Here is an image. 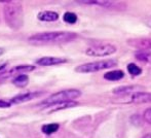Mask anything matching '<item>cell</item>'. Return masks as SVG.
Listing matches in <instances>:
<instances>
[{
  "label": "cell",
  "instance_id": "ba28073f",
  "mask_svg": "<svg viewBox=\"0 0 151 138\" xmlns=\"http://www.w3.org/2000/svg\"><path fill=\"white\" fill-rule=\"evenodd\" d=\"M145 90L143 86L140 85H131V86H121L118 88H115L113 90V93L116 95H120V96H124V95H129L136 92H142Z\"/></svg>",
  "mask_w": 151,
  "mask_h": 138
},
{
  "label": "cell",
  "instance_id": "52a82bcc",
  "mask_svg": "<svg viewBox=\"0 0 151 138\" xmlns=\"http://www.w3.org/2000/svg\"><path fill=\"white\" fill-rule=\"evenodd\" d=\"M127 43L132 48L140 50V52H150L151 51V38H134V39H129Z\"/></svg>",
  "mask_w": 151,
  "mask_h": 138
},
{
  "label": "cell",
  "instance_id": "5b68a950",
  "mask_svg": "<svg viewBox=\"0 0 151 138\" xmlns=\"http://www.w3.org/2000/svg\"><path fill=\"white\" fill-rule=\"evenodd\" d=\"M117 48L113 44L104 43V44H96L86 48V54L91 57H106L113 55L116 53Z\"/></svg>",
  "mask_w": 151,
  "mask_h": 138
},
{
  "label": "cell",
  "instance_id": "5bb4252c",
  "mask_svg": "<svg viewBox=\"0 0 151 138\" xmlns=\"http://www.w3.org/2000/svg\"><path fill=\"white\" fill-rule=\"evenodd\" d=\"M124 76V72L122 70H112L107 73L104 74V78L110 82H114V80H120Z\"/></svg>",
  "mask_w": 151,
  "mask_h": 138
},
{
  "label": "cell",
  "instance_id": "7c38bea8",
  "mask_svg": "<svg viewBox=\"0 0 151 138\" xmlns=\"http://www.w3.org/2000/svg\"><path fill=\"white\" fill-rule=\"evenodd\" d=\"M38 20L43 21V22H55L59 19V14L52 10H44L38 14Z\"/></svg>",
  "mask_w": 151,
  "mask_h": 138
},
{
  "label": "cell",
  "instance_id": "6da1fadb",
  "mask_svg": "<svg viewBox=\"0 0 151 138\" xmlns=\"http://www.w3.org/2000/svg\"><path fill=\"white\" fill-rule=\"evenodd\" d=\"M77 37L73 32H66V31H54V32H43L37 33L29 37V41L32 43L48 44V43H65L72 41Z\"/></svg>",
  "mask_w": 151,
  "mask_h": 138
},
{
  "label": "cell",
  "instance_id": "9c48e42d",
  "mask_svg": "<svg viewBox=\"0 0 151 138\" xmlns=\"http://www.w3.org/2000/svg\"><path fill=\"white\" fill-rule=\"evenodd\" d=\"M67 62V59L62 57H42L36 61V64L40 66H54Z\"/></svg>",
  "mask_w": 151,
  "mask_h": 138
},
{
  "label": "cell",
  "instance_id": "ffe728a7",
  "mask_svg": "<svg viewBox=\"0 0 151 138\" xmlns=\"http://www.w3.org/2000/svg\"><path fill=\"white\" fill-rule=\"evenodd\" d=\"M63 19L68 24H75V23L77 22V16H76V14L71 12H65L63 16Z\"/></svg>",
  "mask_w": 151,
  "mask_h": 138
},
{
  "label": "cell",
  "instance_id": "7402d4cb",
  "mask_svg": "<svg viewBox=\"0 0 151 138\" xmlns=\"http://www.w3.org/2000/svg\"><path fill=\"white\" fill-rule=\"evenodd\" d=\"M12 106V103L9 101L6 100H1L0 99V108H9Z\"/></svg>",
  "mask_w": 151,
  "mask_h": 138
},
{
  "label": "cell",
  "instance_id": "4fadbf2b",
  "mask_svg": "<svg viewBox=\"0 0 151 138\" xmlns=\"http://www.w3.org/2000/svg\"><path fill=\"white\" fill-rule=\"evenodd\" d=\"M35 69L34 65H18V66L14 67L9 70V71L5 72L6 76H10L12 74H17V73H27V72L33 71Z\"/></svg>",
  "mask_w": 151,
  "mask_h": 138
},
{
  "label": "cell",
  "instance_id": "8fae6325",
  "mask_svg": "<svg viewBox=\"0 0 151 138\" xmlns=\"http://www.w3.org/2000/svg\"><path fill=\"white\" fill-rule=\"evenodd\" d=\"M96 4L97 5H101L102 7L105 8H109V9H117V10H121L124 9L127 7L124 2L122 1H96Z\"/></svg>",
  "mask_w": 151,
  "mask_h": 138
},
{
  "label": "cell",
  "instance_id": "d6986e66",
  "mask_svg": "<svg viewBox=\"0 0 151 138\" xmlns=\"http://www.w3.org/2000/svg\"><path fill=\"white\" fill-rule=\"evenodd\" d=\"M135 57L142 62L150 63L151 64V52H138L135 54Z\"/></svg>",
  "mask_w": 151,
  "mask_h": 138
},
{
  "label": "cell",
  "instance_id": "ac0fdd59",
  "mask_svg": "<svg viewBox=\"0 0 151 138\" xmlns=\"http://www.w3.org/2000/svg\"><path fill=\"white\" fill-rule=\"evenodd\" d=\"M127 69L132 76H138L142 73V68L138 66L137 64H135V63H129V64L127 65Z\"/></svg>",
  "mask_w": 151,
  "mask_h": 138
},
{
  "label": "cell",
  "instance_id": "277c9868",
  "mask_svg": "<svg viewBox=\"0 0 151 138\" xmlns=\"http://www.w3.org/2000/svg\"><path fill=\"white\" fill-rule=\"evenodd\" d=\"M117 65V61L114 59H106V60L95 61V62L86 63L81 64L75 68L76 72L79 73H93V72H98L101 70L109 69Z\"/></svg>",
  "mask_w": 151,
  "mask_h": 138
},
{
  "label": "cell",
  "instance_id": "e0dca14e",
  "mask_svg": "<svg viewBox=\"0 0 151 138\" xmlns=\"http://www.w3.org/2000/svg\"><path fill=\"white\" fill-rule=\"evenodd\" d=\"M59 128H60L59 124H57V123H52V124H46V125H44V126H42L41 130L44 134L50 135V134H54L55 132H57V131L59 130Z\"/></svg>",
  "mask_w": 151,
  "mask_h": 138
},
{
  "label": "cell",
  "instance_id": "3957f363",
  "mask_svg": "<svg viewBox=\"0 0 151 138\" xmlns=\"http://www.w3.org/2000/svg\"><path fill=\"white\" fill-rule=\"evenodd\" d=\"M80 96H81V92L79 90H77V89H68V90H63L50 95L48 98H46L45 100H43L38 105L48 107V106L55 105V104L73 101L75 99L79 98Z\"/></svg>",
  "mask_w": 151,
  "mask_h": 138
},
{
  "label": "cell",
  "instance_id": "44dd1931",
  "mask_svg": "<svg viewBox=\"0 0 151 138\" xmlns=\"http://www.w3.org/2000/svg\"><path fill=\"white\" fill-rule=\"evenodd\" d=\"M144 120L151 125V107L147 108V109L144 111Z\"/></svg>",
  "mask_w": 151,
  "mask_h": 138
},
{
  "label": "cell",
  "instance_id": "9a60e30c",
  "mask_svg": "<svg viewBox=\"0 0 151 138\" xmlns=\"http://www.w3.org/2000/svg\"><path fill=\"white\" fill-rule=\"evenodd\" d=\"M12 84H14V86L19 87V88H25V87L29 84V76L27 75V74L17 75L16 77L12 79Z\"/></svg>",
  "mask_w": 151,
  "mask_h": 138
},
{
  "label": "cell",
  "instance_id": "8992f818",
  "mask_svg": "<svg viewBox=\"0 0 151 138\" xmlns=\"http://www.w3.org/2000/svg\"><path fill=\"white\" fill-rule=\"evenodd\" d=\"M127 100L123 101L125 103H136V104H143L151 102V93L148 92H136L129 95H124Z\"/></svg>",
  "mask_w": 151,
  "mask_h": 138
},
{
  "label": "cell",
  "instance_id": "cb8c5ba5",
  "mask_svg": "<svg viewBox=\"0 0 151 138\" xmlns=\"http://www.w3.org/2000/svg\"><path fill=\"white\" fill-rule=\"evenodd\" d=\"M143 138H151V134H147V135H145Z\"/></svg>",
  "mask_w": 151,
  "mask_h": 138
},
{
  "label": "cell",
  "instance_id": "2e32d148",
  "mask_svg": "<svg viewBox=\"0 0 151 138\" xmlns=\"http://www.w3.org/2000/svg\"><path fill=\"white\" fill-rule=\"evenodd\" d=\"M76 105H78V103L75 102V101H68V102L55 104V105L48 106V107H54L52 109H50V112H54V111H58V110H61V109H66V108L74 107V106H76Z\"/></svg>",
  "mask_w": 151,
  "mask_h": 138
},
{
  "label": "cell",
  "instance_id": "30bf717a",
  "mask_svg": "<svg viewBox=\"0 0 151 138\" xmlns=\"http://www.w3.org/2000/svg\"><path fill=\"white\" fill-rule=\"evenodd\" d=\"M42 95V93L40 92H30V93H26V94H20L18 96H14L12 98V100L9 101L10 103L14 104H20V103H24L27 101H30L32 99L36 98V97Z\"/></svg>",
  "mask_w": 151,
  "mask_h": 138
},
{
  "label": "cell",
  "instance_id": "603a6c76",
  "mask_svg": "<svg viewBox=\"0 0 151 138\" xmlns=\"http://www.w3.org/2000/svg\"><path fill=\"white\" fill-rule=\"evenodd\" d=\"M143 22H144V24H145L146 26L151 28V17H147V18H145L143 20Z\"/></svg>",
  "mask_w": 151,
  "mask_h": 138
},
{
  "label": "cell",
  "instance_id": "7a4b0ae2",
  "mask_svg": "<svg viewBox=\"0 0 151 138\" xmlns=\"http://www.w3.org/2000/svg\"><path fill=\"white\" fill-rule=\"evenodd\" d=\"M4 20L8 27L14 30H18L24 24V12L23 7L19 2L7 1L3 8Z\"/></svg>",
  "mask_w": 151,
  "mask_h": 138
}]
</instances>
